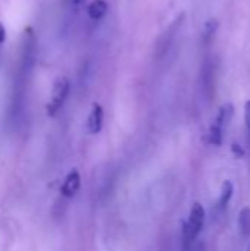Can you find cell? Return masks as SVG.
I'll list each match as a JSON object with an SVG mask.
<instances>
[{
  "instance_id": "cell-1",
  "label": "cell",
  "mask_w": 250,
  "mask_h": 251,
  "mask_svg": "<svg viewBox=\"0 0 250 251\" xmlns=\"http://www.w3.org/2000/svg\"><path fill=\"white\" fill-rule=\"evenodd\" d=\"M205 209L200 203H194L190 212L189 219L183 225V249H189L193 243H196L200 231L203 229L205 225Z\"/></svg>"
},
{
  "instance_id": "cell-7",
  "label": "cell",
  "mask_w": 250,
  "mask_h": 251,
  "mask_svg": "<svg viewBox=\"0 0 250 251\" xmlns=\"http://www.w3.org/2000/svg\"><path fill=\"white\" fill-rule=\"evenodd\" d=\"M218 26H220V22H218L217 18H211L203 24V26H202V41L205 44H209L214 40V37H215V34L218 31Z\"/></svg>"
},
{
  "instance_id": "cell-14",
  "label": "cell",
  "mask_w": 250,
  "mask_h": 251,
  "mask_svg": "<svg viewBox=\"0 0 250 251\" xmlns=\"http://www.w3.org/2000/svg\"><path fill=\"white\" fill-rule=\"evenodd\" d=\"M74 4H80V3H83V0H71Z\"/></svg>"
},
{
  "instance_id": "cell-4",
  "label": "cell",
  "mask_w": 250,
  "mask_h": 251,
  "mask_svg": "<svg viewBox=\"0 0 250 251\" xmlns=\"http://www.w3.org/2000/svg\"><path fill=\"white\" fill-rule=\"evenodd\" d=\"M80 187H81V176H80V172H78L77 169H72V171L66 175V178H65L62 187H60V193H62V196L71 199V197H74V196L78 193Z\"/></svg>"
},
{
  "instance_id": "cell-11",
  "label": "cell",
  "mask_w": 250,
  "mask_h": 251,
  "mask_svg": "<svg viewBox=\"0 0 250 251\" xmlns=\"http://www.w3.org/2000/svg\"><path fill=\"white\" fill-rule=\"evenodd\" d=\"M231 150H233V153H234L237 157H243V156H245V150L242 149V146H239V144H236V143L231 146Z\"/></svg>"
},
{
  "instance_id": "cell-2",
  "label": "cell",
  "mask_w": 250,
  "mask_h": 251,
  "mask_svg": "<svg viewBox=\"0 0 250 251\" xmlns=\"http://www.w3.org/2000/svg\"><path fill=\"white\" fill-rule=\"evenodd\" d=\"M234 113V107L231 103L222 104L218 110L217 118L214 119L211 128H209V143L214 146H221L222 144V135H224V128H227V125L230 124L231 118Z\"/></svg>"
},
{
  "instance_id": "cell-5",
  "label": "cell",
  "mask_w": 250,
  "mask_h": 251,
  "mask_svg": "<svg viewBox=\"0 0 250 251\" xmlns=\"http://www.w3.org/2000/svg\"><path fill=\"white\" fill-rule=\"evenodd\" d=\"M103 126V109L99 103H93L88 119H87V128L90 134H99Z\"/></svg>"
},
{
  "instance_id": "cell-13",
  "label": "cell",
  "mask_w": 250,
  "mask_h": 251,
  "mask_svg": "<svg viewBox=\"0 0 250 251\" xmlns=\"http://www.w3.org/2000/svg\"><path fill=\"white\" fill-rule=\"evenodd\" d=\"M4 40H6V28H4V25L0 22V44H3Z\"/></svg>"
},
{
  "instance_id": "cell-10",
  "label": "cell",
  "mask_w": 250,
  "mask_h": 251,
  "mask_svg": "<svg viewBox=\"0 0 250 251\" xmlns=\"http://www.w3.org/2000/svg\"><path fill=\"white\" fill-rule=\"evenodd\" d=\"M245 125H246V134H248V144L250 147V100L245 104Z\"/></svg>"
},
{
  "instance_id": "cell-15",
  "label": "cell",
  "mask_w": 250,
  "mask_h": 251,
  "mask_svg": "<svg viewBox=\"0 0 250 251\" xmlns=\"http://www.w3.org/2000/svg\"><path fill=\"white\" fill-rule=\"evenodd\" d=\"M246 251H250V243H249V246H248V249H246Z\"/></svg>"
},
{
  "instance_id": "cell-3",
  "label": "cell",
  "mask_w": 250,
  "mask_h": 251,
  "mask_svg": "<svg viewBox=\"0 0 250 251\" xmlns=\"http://www.w3.org/2000/svg\"><path fill=\"white\" fill-rule=\"evenodd\" d=\"M69 94V81L65 76H60L55 81L53 88H52V96L47 103V115L55 116L59 109L63 106L66 97Z\"/></svg>"
},
{
  "instance_id": "cell-8",
  "label": "cell",
  "mask_w": 250,
  "mask_h": 251,
  "mask_svg": "<svg viewBox=\"0 0 250 251\" xmlns=\"http://www.w3.org/2000/svg\"><path fill=\"white\" fill-rule=\"evenodd\" d=\"M233 193H234L233 182L231 181H225L222 184V187H221V194H220V199H218V209L224 210L228 206V203H230V200L233 197Z\"/></svg>"
},
{
  "instance_id": "cell-9",
  "label": "cell",
  "mask_w": 250,
  "mask_h": 251,
  "mask_svg": "<svg viewBox=\"0 0 250 251\" xmlns=\"http://www.w3.org/2000/svg\"><path fill=\"white\" fill-rule=\"evenodd\" d=\"M239 229L242 237L249 238L250 237V209L245 207L242 209L240 215H239Z\"/></svg>"
},
{
  "instance_id": "cell-12",
  "label": "cell",
  "mask_w": 250,
  "mask_h": 251,
  "mask_svg": "<svg viewBox=\"0 0 250 251\" xmlns=\"http://www.w3.org/2000/svg\"><path fill=\"white\" fill-rule=\"evenodd\" d=\"M184 251H203V244H200V243H193L189 249H186Z\"/></svg>"
},
{
  "instance_id": "cell-6",
  "label": "cell",
  "mask_w": 250,
  "mask_h": 251,
  "mask_svg": "<svg viewBox=\"0 0 250 251\" xmlns=\"http://www.w3.org/2000/svg\"><path fill=\"white\" fill-rule=\"evenodd\" d=\"M108 9H109V6L105 0H93L87 7V13L90 16V19L100 21L108 13Z\"/></svg>"
}]
</instances>
